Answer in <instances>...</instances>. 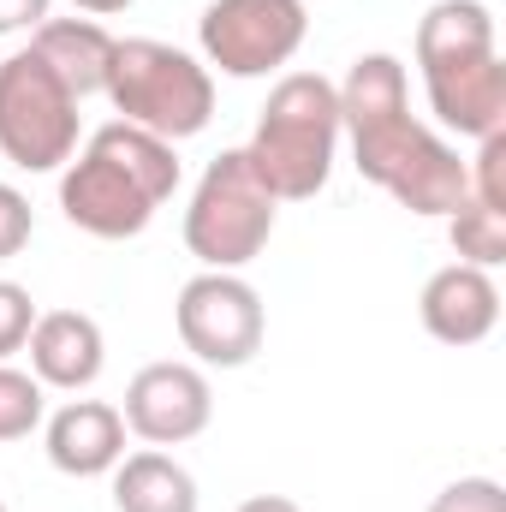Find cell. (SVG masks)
<instances>
[{
  "label": "cell",
  "mask_w": 506,
  "mask_h": 512,
  "mask_svg": "<svg viewBox=\"0 0 506 512\" xmlns=\"http://www.w3.org/2000/svg\"><path fill=\"white\" fill-rule=\"evenodd\" d=\"M114 42H120V36H108L96 18H42V24L30 30V48L48 60V72H54L78 102H84V96H102Z\"/></svg>",
  "instance_id": "14"
},
{
  "label": "cell",
  "mask_w": 506,
  "mask_h": 512,
  "mask_svg": "<svg viewBox=\"0 0 506 512\" xmlns=\"http://www.w3.org/2000/svg\"><path fill=\"white\" fill-rule=\"evenodd\" d=\"M78 12H90V18H114V12H126L131 0H72Z\"/></svg>",
  "instance_id": "25"
},
{
  "label": "cell",
  "mask_w": 506,
  "mask_h": 512,
  "mask_svg": "<svg viewBox=\"0 0 506 512\" xmlns=\"http://www.w3.org/2000/svg\"><path fill=\"white\" fill-rule=\"evenodd\" d=\"M54 0H0V36H18V30H36L48 18Z\"/></svg>",
  "instance_id": "23"
},
{
  "label": "cell",
  "mask_w": 506,
  "mask_h": 512,
  "mask_svg": "<svg viewBox=\"0 0 506 512\" xmlns=\"http://www.w3.org/2000/svg\"><path fill=\"white\" fill-rule=\"evenodd\" d=\"M126 435L149 441V447H185L209 429L215 417V387L197 364H143L126 387Z\"/></svg>",
  "instance_id": "9"
},
{
  "label": "cell",
  "mask_w": 506,
  "mask_h": 512,
  "mask_svg": "<svg viewBox=\"0 0 506 512\" xmlns=\"http://www.w3.org/2000/svg\"><path fill=\"white\" fill-rule=\"evenodd\" d=\"M429 512H506V489L495 477H459L429 501Z\"/></svg>",
  "instance_id": "21"
},
{
  "label": "cell",
  "mask_w": 506,
  "mask_h": 512,
  "mask_svg": "<svg viewBox=\"0 0 506 512\" xmlns=\"http://www.w3.org/2000/svg\"><path fill=\"white\" fill-rule=\"evenodd\" d=\"M42 411H48V387L30 370L0 364V441H24L30 429H42Z\"/></svg>",
  "instance_id": "18"
},
{
  "label": "cell",
  "mask_w": 506,
  "mask_h": 512,
  "mask_svg": "<svg viewBox=\"0 0 506 512\" xmlns=\"http://www.w3.org/2000/svg\"><path fill=\"white\" fill-rule=\"evenodd\" d=\"M30 233H36V215H30V197L18 191V185H0V262H12V256L30 245Z\"/></svg>",
  "instance_id": "22"
},
{
  "label": "cell",
  "mask_w": 506,
  "mask_h": 512,
  "mask_svg": "<svg viewBox=\"0 0 506 512\" xmlns=\"http://www.w3.org/2000/svg\"><path fill=\"white\" fill-rule=\"evenodd\" d=\"M465 167H471V197H477V203H489V209H501V215H506V131H495V137H483L477 161H465Z\"/></svg>",
  "instance_id": "19"
},
{
  "label": "cell",
  "mask_w": 506,
  "mask_h": 512,
  "mask_svg": "<svg viewBox=\"0 0 506 512\" xmlns=\"http://www.w3.org/2000/svg\"><path fill=\"white\" fill-rule=\"evenodd\" d=\"M340 90V131H352L358 173L381 185L399 209L447 221L471 197V167L447 137L411 120V84L393 54H358Z\"/></svg>",
  "instance_id": "1"
},
{
  "label": "cell",
  "mask_w": 506,
  "mask_h": 512,
  "mask_svg": "<svg viewBox=\"0 0 506 512\" xmlns=\"http://www.w3.org/2000/svg\"><path fill=\"white\" fill-rule=\"evenodd\" d=\"M24 346H30V376L42 387H60V393L96 387L102 364H108L102 322L84 316V310H42Z\"/></svg>",
  "instance_id": "13"
},
{
  "label": "cell",
  "mask_w": 506,
  "mask_h": 512,
  "mask_svg": "<svg viewBox=\"0 0 506 512\" xmlns=\"http://www.w3.org/2000/svg\"><path fill=\"white\" fill-rule=\"evenodd\" d=\"M173 322H179V340L197 364L209 370H239L262 352V334H268V316H262V298L245 274H227V268H203L197 280L179 286V304H173Z\"/></svg>",
  "instance_id": "8"
},
{
  "label": "cell",
  "mask_w": 506,
  "mask_h": 512,
  "mask_svg": "<svg viewBox=\"0 0 506 512\" xmlns=\"http://www.w3.org/2000/svg\"><path fill=\"white\" fill-rule=\"evenodd\" d=\"M310 36L304 0H209L197 18L203 60L227 78H268L280 72Z\"/></svg>",
  "instance_id": "7"
},
{
  "label": "cell",
  "mask_w": 506,
  "mask_h": 512,
  "mask_svg": "<svg viewBox=\"0 0 506 512\" xmlns=\"http://www.w3.org/2000/svg\"><path fill=\"white\" fill-rule=\"evenodd\" d=\"M0 155L18 173H54L78 155V96L36 48L0 60Z\"/></svg>",
  "instance_id": "6"
},
{
  "label": "cell",
  "mask_w": 506,
  "mask_h": 512,
  "mask_svg": "<svg viewBox=\"0 0 506 512\" xmlns=\"http://www.w3.org/2000/svg\"><path fill=\"white\" fill-rule=\"evenodd\" d=\"M340 155V90L322 72H286L245 143L251 173L268 185L274 203H310Z\"/></svg>",
  "instance_id": "3"
},
{
  "label": "cell",
  "mask_w": 506,
  "mask_h": 512,
  "mask_svg": "<svg viewBox=\"0 0 506 512\" xmlns=\"http://www.w3.org/2000/svg\"><path fill=\"white\" fill-rule=\"evenodd\" d=\"M36 298L18 286V280H0V358H12V352H24V340H30V328H36Z\"/></svg>",
  "instance_id": "20"
},
{
  "label": "cell",
  "mask_w": 506,
  "mask_h": 512,
  "mask_svg": "<svg viewBox=\"0 0 506 512\" xmlns=\"http://www.w3.org/2000/svg\"><path fill=\"white\" fill-rule=\"evenodd\" d=\"M0 512H6V501H0Z\"/></svg>",
  "instance_id": "26"
},
{
  "label": "cell",
  "mask_w": 506,
  "mask_h": 512,
  "mask_svg": "<svg viewBox=\"0 0 506 512\" xmlns=\"http://www.w3.org/2000/svg\"><path fill=\"white\" fill-rule=\"evenodd\" d=\"M114 507L120 512H197V477L161 453V447H143V453H126L114 465Z\"/></svg>",
  "instance_id": "16"
},
{
  "label": "cell",
  "mask_w": 506,
  "mask_h": 512,
  "mask_svg": "<svg viewBox=\"0 0 506 512\" xmlns=\"http://www.w3.org/2000/svg\"><path fill=\"white\" fill-rule=\"evenodd\" d=\"M48 465L66 477H108L126 459V417L108 399H66L42 429Z\"/></svg>",
  "instance_id": "12"
},
{
  "label": "cell",
  "mask_w": 506,
  "mask_h": 512,
  "mask_svg": "<svg viewBox=\"0 0 506 512\" xmlns=\"http://www.w3.org/2000/svg\"><path fill=\"white\" fill-rule=\"evenodd\" d=\"M173 191H179L173 143L126 120L90 131V143L60 173V209L90 239H137Z\"/></svg>",
  "instance_id": "2"
},
{
  "label": "cell",
  "mask_w": 506,
  "mask_h": 512,
  "mask_svg": "<svg viewBox=\"0 0 506 512\" xmlns=\"http://www.w3.org/2000/svg\"><path fill=\"white\" fill-rule=\"evenodd\" d=\"M483 54H501L495 12L483 0H435L417 18V72L465 66V60H483Z\"/></svg>",
  "instance_id": "15"
},
{
  "label": "cell",
  "mask_w": 506,
  "mask_h": 512,
  "mask_svg": "<svg viewBox=\"0 0 506 512\" xmlns=\"http://www.w3.org/2000/svg\"><path fill=\"white\" fill-rule=\"evenodd\" d=\"M102 96L114 102V114L126 126L149 131L161 143H185L215 120V78L197 54L155 42V36H126L114 42L108 60V84Z\"/></svg>",
  "instance_id": "4"
},
{
  "label": "cell",
  "mask_w": 506,
  "mask_h": 512,
  "mask_svg": "<svg viewBox=\"0 0 506 512\" xmlns=\"http://www.w3.org/2000/svg\"><path fill=\"white\" fill-rule=\"evenodd\" d=\"M239 512H304V507H298V501H286V495H251Z\"/></svg>",
  "instance_id": "24"
},
{
  "label": "cell",
  "mask_w": 506,
  "mask_h": 512,
  "mask_svg": "<svg viewBox=\"0 0 506 512\" xmlns=\"http://www.w3.org/2000/svg\"><path fill=\"white\" fill-rule=\"evenodd\" d=\"M274 215L280 203L268 197V185L251 173L245 149H221L197 191H191V209H185V251L197 256L203 268H227L239 274L245 262L268 251L274 239Z\"/></svg>",
  "instance_id": "5"
},
{
  "label": "cell",
  "mask_w": 506,
  "mask_h": 512,
  "mask_svg": "<svg viewBox=\"0 0 506 512\" xmlns=\"http://www.w3.org/2000/svg\"><path fill=\"white\" fill-rule=\"evenodd\" d=\"M447 239H453L459 262H471V268H501L506 262V215L489 209V203H477V197H465V203L447 215Z\"/></svg>",
  "instance_id": "17"
},
{
  "label": "cell",
  "mask_w": 506,
  "mask_h": 512,
  "mask_svg": "<svg viewBox=\"0 0 506 512\" xmlns=\"http://www.w3.org/2000/svg\"><path fill=\"white\" fill-rule=\"evenodd\" d=\"M423 90H429V114L459 137H495L506 131V60L501 54H483V60H465V66H435L423 72Z\"/></svg>",
  "instance_id": "11"
},
{
  "label": "cell",
  "mask_w": 506,
  "mask_h": 512,
  "mask_svg": "<svg viewBox=\"0 0 506 512\" xmlns=\"http://www.w3.org/2000/svg\"><path fill=\"white\" fill-rule=\"evenodd\" d=\"M417 316L423 328L441 340V346H477L495 334L501 322V286L489 268H471V262H447L423 280V298H417Z\"/></svg>",
  "instance_id": "10"
}]
</instances>
